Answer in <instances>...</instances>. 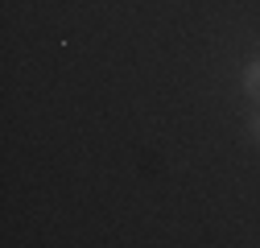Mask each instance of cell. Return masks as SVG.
<instances>
[{"label":"cell","instance_id":"6da1fadb","mask_svg":"<svg viewBox=\"0 0 260 248\" xmlns=\"http://www.w3.org/2000/svg\"><path fill=\"white\" fill-rule=\"evenodd\" d=\"M244 91L260 104V62H248V67H244Z\"/></svg>","mask_w":260,"mask_h":248},{"label":"cell","instance_id":"7a4b0ae2","mask_svg":"<svg viewBox=\"0 0 260 248\" xmlns=\"http://www.w3.org/2000/svg\"><path fill=\"white\" fill-rule=\"evenodd\" d=\"M248 133H252V141H260V116L252 120V129H248Z\"/></svg>","mask_w":260,"mask_h":248}]
</instances>
